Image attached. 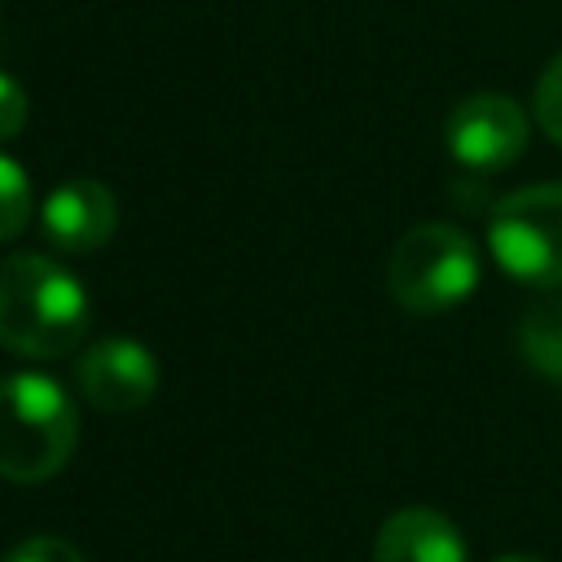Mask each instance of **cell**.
<instances>
[{
    "label": "cell",
    "mask_w": 562,
    "mask_h": 562,
    "mask_svg": "<svg viewBox=\"0 0 562 562\" xmlns=\"http://www.w3.org/2000/svg\"><path fill=\"white\" fill-rule=\"evenodd\" d=\"M92 325L83 281L40 250L0 259V347L22 360L70 356Z\"/></svg>",
    "instance_id": "6da1fadb"
},
{
    "label": "cell",
    "mask_w": 562,
    "mask_h": 562,
    "mask_svg": "<svg viewBox=\"0 0 562 562\" xmlns=\"http://www.w3.org/2000/svg\"><path fill=\"white\" fill-rule=\"evenodd\" d=\"M79 443V408L48 373L0 378V479L48 483Z\"/></svg>",
    "instance_id": "7a4b0ae2"
},
{
    "label": "cell",
    "mask_w": 562,
    "mask_h": 562,
    "mask_svg": "<svg viewBox=\"0 0 562 562\" xmlns=\"http://www.w3.org/2000/svg\"><path fill=\"white\" fill-rule=\"evenodd\" d=\"M386 290L404 312L417 316L452 312L479 290V246L457 224L443 220L413 224L391 250Z\"/></svg>",
    "instance_id": "3957f363"
},
{
    "label": "cell",
    "mask_w": 562,
    "mask_h": 562,
    "mask_svg": "<svg viewBox=\"0 0 562 562\" xmlns=\"http://www.w3.org/2000/svg\"><path fill=\"white\" fill-rule=\"evenodd\" d=\"M487 246L514 281L562 290V180L505 193L487 215Z\"/></svg>",
    "instance_id": "277c9868"
},
{
    "label": "cell",
    "mask_w": 562,
    "mask_h": 562,
    "mask_svg": "<svg viewBox=\"0 0 562 562\" xmlns=\"http://www.w3.org/2000/svg\"><path fill=\"white\" fill-rule=\"evenodd\" d=\"M531 136L527 110L505 92H470L443 119V145L465 171H505Z\"/></svg>",
    "instance_id": "5b68a950"
},
{
    "label": "cell",
    "mask_w": 562,
    "mask_h": 562,
    "mask_svg": "<svg viewBox=\"0 0 562 562\" xmlns=\"http://www.w3.org/2000/svg\"><path fill=\"white\" fill-rule=\"evenodd\" d=\"M79 395L101 413H136L158 391V356L136 338H97L75 360Z\"/></svg>",
    "instance_id": "8992f818"
},
{
    "label": "cell",
    "mask_w": 562,
    "mask_h": 562,
    "mask_svg": "<svg viewBox=\"0 0 562 562\" xmlns=\"http://www.w3.org/2000/svg\"><path fill=\"white\" fill-rule=\"evenodd\" d=\"M40 228L61 255H92L119 228V198L92 176L61 180L40 206Z\"/></svg>",
    "instance_id": "52a82bcc"
},
{
    "label": "cell",
    "mask_w": 562,
    "mask_h": 562,
    "mask_svg": "<svg viewBox=\"0 0 562 562\" xmlns=\"http://www.w3.org/2000/svg\"><path fill=\"white\" fill-rule=\"evenodd\" d=\"M373 562H465V536L448 514L404 505L378 527Z\"/></svg>",
    "instance_id": "ba28073f"
},
{
    "label": "cell",
    "mask_w": 562,
    "mask_h": 562,
    "mask_svg": "<svg viewBox=\"0 0 562 562\" xmlns=\"http://www.w3.org/2000/svg\"><path fill=\"white\" fill-rule=\"evenodd\" d=\"M518 351L540 378L562 382V294H544L522 312Z\"/></svg>",
    "instance_id": "9c48e42d"
},
{
    "label": "cell",
    "mask_w": 562,
    "mask_h": 562,
    "mask_svg": "<svg viewBox=\"0 0 562 562\" xmlns=\"http://www.w3.org/2000/svg\"><path fill=\"white\" fill-rule=\"evenodd\" d=\"M31 220V176L0 154V241H13Z\"/></svg>",
    "instance_id": "30bf717a"
},
{
    "label": "cell",
    "mask_w": 562,
    "mask_h": 562,
    "mask_svg": "<svg viewBox=\"0 0 562 562\" xmlns=\"http://www.w3.org/2000/svg\"><path fill=\"white\" fill-rule=\"evenodd\" d=\"M531 114L544 127V136L562 145V53H553V61L540 70L536 97H531Z\"/></svg>",
    "instance_id": "8fae6325"
},
{
    "label": "cell",
    "mask_w": 562,
    "mask_h": 562,
    "mask_svg": "<svg viewBox=\"0 0 562 562\" xmlns=\"http://www.w3.org/2000/svg\"><path fill=\"white\" fill-rule=\"evenodd\" d=\"M4 562H88L70 540L61 536H31L4 553Z\"/></svg>",
    "instance_id": "7c38bea8"
},
{
    "label": "cell",
    "mask_w": 562,
    "mask_h": 562,
    "mask_svg": "<svg viewBox=\"0 0 562 562\" xmlns=\"http://www.w3.org/2000/svg\"><path fill=\"white\" fill-rule=\"evenodd\" d=\"M26 123V92L13 75L0 70V140H13Z\"/></svg>",
    "instance_id": "4fadbf2b"
},
{
    "label": "cell",
    "mask_w": 562,
    "mask_h": 562,
    "mask_svg": "<svg viewBox=\"0 0 562 562\" xmlns=\"http://www.w3.org/2000/svg\"><path fill=\"white\" fill-rule=\"evenodd\" d=\"M496 562H544V558H531V553H509V558H496Z\"/></svg>",
    "instance_id": "5bb4252c"
}]
</instances>
